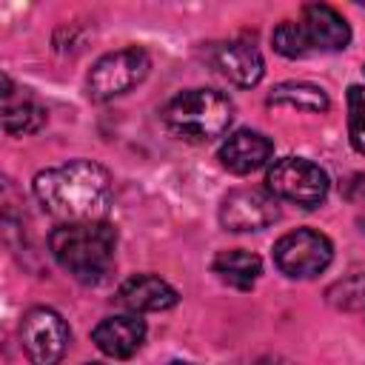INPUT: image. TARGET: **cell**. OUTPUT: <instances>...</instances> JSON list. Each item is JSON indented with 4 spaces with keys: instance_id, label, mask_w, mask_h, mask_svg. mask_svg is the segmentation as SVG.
Returning a JSON list of instances; mask_svg holds the SVG:
<instances>
[{
    "instance_id": "1",
    "label": "cell",
    "mask_w": 365,
    "mask_h": 365,
    "mask_svg": "<svg viewBox=\"0 0 365 365\" xmlns=\"http://www.w3.org/2000/svg\"><path fill=\"white\" fill-rule=\"evenodd\" d=\"M40 205L68 222L97 220L111 202V174L94 160H71L34 177Z\"/></svg>"
},
{
    "instance_id": "2",
    "label": "cell",
    "mask_w": 365,
    "mask_h": 365,
    "mask_svg": "<svg viewBox=\"0 0 365 365\" xmlns=\"http://www.w3.org/2000/svg\"><path fill=\"white\" fill-rule=\"evenodd\" d=\"M48 251L74 279L100 282L114 265L117 228L103 220L63 222L48 234Z\"/></svg>"
},
{
    "instance_id": "3",
    "label": "cell",
    "mask_w": 365,
    "mask_h": 365,
    "mask_svg": "<svg viewBox=\"0 0 365 365\" xmlns=\"http://www.w3.org/2000/svg\"><path fill=\"white\" fill-rule=\"evenodd\" d=\"M163 120L171 134L188 143H208L228 131L234 120V103L217 88H188L168 100Z\"/></svg>"
},
{
    "instance_id": "4",
    "label": "cell",
    "mask_w": 365,
    "mask_h": 365,
    "mask_svg": "<svg viewBox=\"0 0 365 365\" xmlns=\"http://www.w3.org/2000/svg\"><path fill=\"white\" fill-rule=\"evenodd\" d=\"M151 68V57L140 46H128L100 57L88 71V97L103 103L140 86Z\"/></svg>"
},
{
    "instance_id": "5",
    "label": "cell",
    "mask_w": 365,
    "mask_h": 365,
    "mask_svg": "<svg viewBox=\"0 0 365 365\" xmlns=\"http://www.w3.org/2000/svg\"><path fill=\"white\" fill-rule=\"evenodd\" d=\"M268 191L302 208H317L328 197V174L305 157H282L268 168Z\"/></svg>"
},
{
    "instance_id": "6",
    "label": "cell",
    "mask_w": 365,
    "mask_h": 365,
    "mask_svg": "<svg viewBox=\"0 0 365 365\" xmlns=\"http://www.w3.org/2000/svg\"><path fill=\"white\" fill-rule=\"evenodd\" d=\"M334 259V245L325 234L314 228H297L277 240L274 262L291 279H311L322 274Z\"/></svg>"
},
{
    "instance_id": "7",
    "label": "cell",
    "mask_w": 365,
    "mask_h": 365,
    "mask_svg": "<svg viewBox=\"0 0 365 365\" xmlns=\"http://www.w3.org/2000/svg\"><path fill=\"white\" fill-rule=\"evenodd\" d=\"M68 325L54 308H31L20 325V342L31 365H57L68 348Z\"/></svg>"
},
{
    "instance_id": "8",
    "label": "cell",
    "mask_w": 365,
    "mask_h": 365,
    "mask_svg": "<svg viewBox=\"0 0 365 365\" xmlns=\"http://www.w3.org/2000/svg\"><path fill=\"white\" fill-rule=\"evenodd\" d=\"M279 220V202L265 188H234L220 205V225L225 231H262Z\"/></svg>"
},
{
    "instance_id": "9",
    "label": "cell",
    "mask_w": 365,
    "mask_h": 365,
    "mask_svg": "<svg viewBox=\"0 0 365 365\" xmlns=\"http://www.w3.org/2000/svg\"><path fill=\"white\" fill-rule=\"evenodd\" d=\"M211 63L214 68L228 77L234 86H242V88H251L262 80L265 74V63H262V54L257 46L245 43V40H228V43H217L211 48Z\"/></svg>"
},
{
    "instance_id": "10",
    "label": "cell",
    "mask_w": 365,
    "mask_h": 365,
    "mask_svg": "<svg viewBox=\"0 0 365 365\" xmlns=\"http://www.w3.org/2000/svg\"><path fill=\"white\" fill-rule=\"evenodd\" d=\"M145 339V322L134 314H120V317H106L94 325L91 342L111 359H128L140 351Z\"/></svg>"
},
{
    "instance_id": "11",
    "label": "cell",
    "mask_w": 365,
    "mask_h": 365,
    "mask_svg": "<svg viewBox=\"0 0 365 365\" xmlns=\"http://www.w3.org/2000/svg\"><path fill=\"white\" fill-rule=\"evenodd\" d=\"M271 157H274V140L251 128H240L228 134V140L220 145V163L231 174H251L262 168Z\"/></svg>"
},
{
    "instance_id": "12",
    "label": "cell",
    "mask_w": 365,
    "mask_h": 365,
    "mask_svg": "<svg viewBox=\"0 0 365 365\" xmlns=\"http://www.w3.org/2000/svg\"><path fill=\"white\" fill-rule=\"evenodd\" d=\"M302 29L308 34L311 48L319 51H339L351 43V29L345 17L325 3H308L302 9Z\"/></svg>"
},
{
    "instance_id": "13",
    "label": "cell",
    "mask_w": 365,
    "mask_h": 365,
    "mask_svg": "<svg viewBox=\"0 0 365 365\" xmlns=\"http://www.w3.org/2000/svg\"><path fill=\"white\" fill-rule=\"evenodd\" d=\"M120 302L134 311V314H148V311H168L177 305V291L154 277V274H137V277H128L120 291H117Z\"/></svg>"
},
{
    "instance_id": "14",
    "label": "cell",
    "mask_w": 365,
    "mask_h": 365,
    "mask_svg": "<svg viewBox=\"0 0 365 365\" xmlns=\"http://www.w3.org/2000/svg\"><path fill=\"white\" fill-rule=\"evenodd\" d=\"M46 123V111L3 77V128L9 134H31Z\"/></svg>"
},
{
    "instance_id": "15",
    "label": "cell",
    "mask_w": 365,
    "mask_h": 365,
    "mask_svg": "<svg viewBox=\"0 0 365 365\" xmlns=\"http://www.w3.org/2000/svg\"><path fill=\"white\" fill-rule=\"evenodd\" d=\"M211 268L222 282H228V285H234L240 291H248L257 282V277L262 274V259L257 254H251V251L231 248V251H220L214 257Z\"/></svg>"
},
{
    "instance_id": "16",
    "label": "cell",
    "mask_w": 365,
    "mask_h": 365,
    "mask_svg": "<svg viewBox=\"0 0 365 365\" xmlns=\"http://www.w3.org/2000/svg\"><path fill=\"white\" fill-rule=\"evenodd\" d=\"M268 103L291 106V108H302V111H328V106H331L328 94L311 83H279L271 88Z\"/></svg>"
},
{
    "instance_id": "17",
    "label": "cell",
    "mask_w": 365,
    "mask_h": 365,
    "mask_svg": "<svg viewBox=\"0 0 365 365\" xmlns=\"http://www.w3.org/2000/svg\"><path fill=\"white\" fill-rule=\"evenodd\" d=\"M271 43L282 57H305L311 51V43H308V34H305L302 23H294V20L279 23L271 34Z\"/></svg>"
},
{
    "instance_id": "18",
    "label": "cell",
    "mask_w": 365,
    "mask_h": 365,
    "mask_svg": "<svg viewBox=\"0 0 365 365\" xmlns=\"http://www.w3.org/2000/svg\"><path fill=\"white\" fill-rule=\"evenodd\" d=\"M348 134L351 145L365 154V86L348 88Z\"/></svg>"
},
{
    "instance_id": "19",
    "label": "cell",
    "mask_w": 365,
    "mask_h": 365,
    "mask_svg": "<svg viewBox=\"0 0 365 365\" xmlns=\"http://www.w3.org/2000/svg\"><path fill=\"white\" fill-rule=\"evenodd\" d=\"M328 299L336 305V308H345V311H362L365 308V274H356L345 282H336L331 291H328Z\"/></svg>"
},
{
    "instance_id": "20",
    "label": "cell",
    "mask_w": 365,
    "mask_h": 365,
    "mask_svg": "<svg viewBox=\"0 0 365 365\" xmlns=\"http://www.w3.org/2000/svg\"><path fill=\"white\" fill-rule=\"evenodd\" d=\"M257 365H291V362L282 359V356H265V359H259Z\"/></svg>"
},
{
    "instance_id": "21",
    "label": "cell",
    "mask_w": 365,
    "mask_h": 365,
    "mask_svg": "<svg viewBox=\"0 0 365 365\" xmlns=\"http://www.w3.org/2000/svg\"><path fill=\"white\" fill-rule=\"evenodd\" d=\"M168 365H194V362H180V359H177V362H168Z\"/></svg>"
},
{
    "instance_id": "22",
    "label": "cell",
    "mask_w": 365,
    "mask_h": 365,
    "mask_svg": "<svg viewBox=\"0 0 365 365\" xmlns=\"http://www.w3.org/2000/svg\"><path fill=\"white\" fill-rule=\"evenodd\" d=\"M86 365H100V362H86Z\"/></svg>"
}]
</instances>
